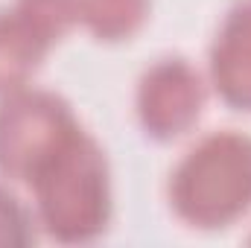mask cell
Segmentation results:
<instances>
[{"label":"cell","instance_id":"cell-1","mask_svg":"<svg viewBox=\"0 0 251 248\" xmlns=\"http://www.w3.org/2000/svg\"><path fill=\"white\" fill-rule=\"evenodd\" d=\"M38 228L62 246L97 243L114 216L111 164L105 149L82 123L26 181Z\"/></svg>","mask_w":251,"mask_h":248},{"label":"cell","instance_id":"cell-2","mask_svg":"<svg viewBox=\"0 0 251 248\" xmlns=\"http://www.w3.org/2000/svg\"><path fill=\"white\" fill-rule=\"evenodd\" d=\"M173 213L196 231H225L251 210V134L219 128L196 140L170 173Z\"/></svg>","mask_w":251,"mask_h":248},{"label":"cell","instance_id":"cell-3","mask_svg":"<svg viewBox=\"0 0 251 248\" xmlns=\"http://www.w3.org/2000/svg\"><path fill=\"white\" fill-rule=\"evenodd\" d=\"M76 125L70 102L53 91L26 85L0 97V175L26 184Z\"/></svg>","mask_w":251,"mask_h":248},{"label":"cell","instance_id":"cell-4","mask_svg":"<svg viewBox=\"0 0 251 248\" xmlns=\"http://www.w3.org/2000/svg\"><path fill=\"white\" fill-rule=\"evenodd\" d=\"M207 102V82L184 56H164L137 79L134 111L146 137L170 143L199 123Z\"/></svg>","mask_w":251,"mask_h":248},{"label":"cell","instance_id":"cell-5","mask_svg":"<svg viewBox=\"0 0 251 248\" xmlns=\"http://www.w3.org/2000/svg\"><path fill=\"white\" fill-rule=\"evenodd\" d=\"M207 79L228 108L251 111V0L225 12L207 53Z\"/></svg>","mask_w":251,"mask_h":248},{"label":"cell","instance_id":"cell-6","mask_svg":"<svg viewBox=\"0 0 251 248\" xmlns=\"http://www.w3.org/2000/svg\"><path fill=\"white\" fill-rule=\"evenodd\" d=\"M56 44L18 9H0V97L32 82Z\"/></svg>","mask_w":251,"mask_h":248},{"label":"cell","instance_id":"cell-7","mask_svg":"<svg viewBox=\"0 0 251 248\" xmlns=\"http://www.w3.org/2000/svg\"><path fill=\"white\" fill-rule=\"evenodd\" d=\"M149 9L152 0H79V26L97 41L120 44L143 29Z\"/></svg>","mask_w":251,"mask_h":248},{"label":"cell","instance_id":"cell-8","mask_svg":"<svg viewBox=\"0 0 251 248\" xmlns=\"http://www.w3.org/2000/svg\"><path fill=\"white\" fill-rule=\"evenodd\" d=\"M38 240L35 210L9 184H0V248H26Z\"/></svg>","mask_w":251,"mask_h":248},{"label":"cell","instance_id":"cell-9","mask_svg":"<svg viewBox=\"0 0 251 248\" xmlns=\"http://www.w3.org/2000/svg\"><path fill=\"white\" fill-rule=\"evenodd\" d=\"M249 243H251V237H249Z\"/></svg>","mask_w":251,"mask_h":248}]
</instances>
